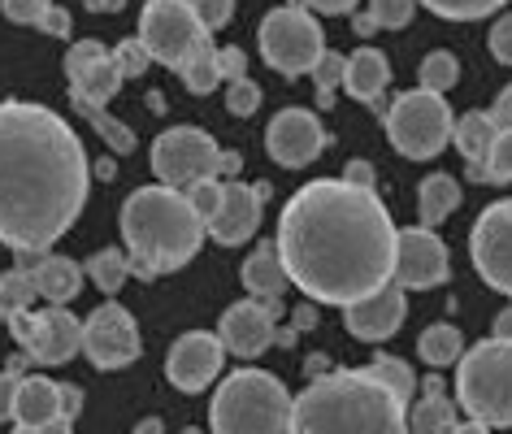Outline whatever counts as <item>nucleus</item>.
Returning a JSON list of instances; mask_svg holds the SVG:
<instances>
[{"label":"nucleus","instance_id":"obj_1","mask_svg":"<svg viewBox=\"0 0 512 434\" xmlns=\"http://www.w3.org/2000/svg\"><path fill=\"white\" fill-rule=\"evenodd\" d=\"M278 252L287 278L317 304H348L395 283V231L378 191L348 178H313L278 213Z\"/></svg>","mask_w":512,"mask_h":434},{"label":"nucleus","instance_id":"obj_22","mask_svg":"<svg viewBox=\"0 0 512 434\" xmlns=\"http://www.w3.org/2000/svg\"><path fill=\"white\" fill-rule=\"evenodd\" d=\"M387 83H391V61H387V53H378V48H356L348 57V66H343V92L369 109H387L382 105Z\"/></svg>","mask_w":512,"mask_h":434},{"label":"nucleus","instance_id":"obj_11","mask_svg":"<svg viewBox=\"0 0 512 434\" xmlns=\"http://www.w3.org/2000/svg\"><path fill=\"white\" fill-rule=\"evenodd\" d=\"M18 348L31 356L35 365H66L83 352V322L66 313V304H48V309H27L9 317Z\"/></svg>","mask_w":512,"mask_h":434},{"label":"nucleus","instance_id":"obj_18","mask_svg":"<svg viewBox=\"0 0 512 434\" xmlns=\"http://www.w3.org/2000/svg\"><path fill=\"white\" fill-rule=\"evenodd\" d=\"M274 317H278L274 300H239L222 313L217 335H222L226 352L243 356V361H256V356L270 352V343H274Z\"/></svg>","mask_w":512,"mask_h":434},{"label":"nucleus","instance_id":"obj_45","mask_svg":"<svg viewBox=\"0 0 512 434\" xmlns=\"http://www.w3.org/2000/svg\"><path fill=\"white\" fill-rule=\"evenodd\" d=\"M18 391H22V369H18V365H9L5 374H0V421H9V417H14Z\"/></svg>","mask_w":512,"mask_h":434},{"label":"nucleus","instance_id":"obj_40","mask_svg":"<svg viewBox=\"0 0 512 434\" xmlns=\"http://www.w3.org/2000/svg\"><path fill=\"white\" fill-rule=\"evenodd\" d=\"M256 105H261V87H256L248 74H243V79H235L226 87V109L235 113V118H252L256 113Z\"/></svg>","mask_w":512,"mask_h":434},{"label":"nucleus","instance_id":"obj_51","mask_svg":"<svg viewBox=\"0 0 512 434\" xmlns=\"http://www.w3.org/2000/svg\"><path fill=\"white\" fill-rule=\"evenodd\" d=\"M14 434H74V426L61 417V421H44V426H14Z\"/></svg>","mask_w":512,"mask_h":434},{"label":"nucleus","instance_id":"obj_56","mask_svg":"<svg viewBox=\"0 0 512 434\" xmlns=\"http://www.w3.org/2000/svg\"><path fill=\"white\" fill-rule=\"evenodd\" d=\"M135 434H165V426H161V417H144L135 426Z\"/></svg>","mask_w":512,"mask_h":434},{"label":"nucleus","instance_id":"obj_28","mask_svg":"<svg viewBox=\"0 0 512 434\" xmlns=\"http://www.w3.org/2000/svg\"><path fill=\"white\" fill-rule=\"evenodd\" d=\"M417 352H421V361H426V365L447 369V365H456L460 356H465V335H460L452 322H434V326L421 330Z\"/></svg>","mask_w":512,"mask_h":434},{"label":"nucleus","instance_id":"obj_52","mask_svg":"<svg viewBox=\"0 0 512 434\" xmlns=\"http://www.w3.org/2000/svg\"><path fill=\"white\" fill-rule=\"evenodd\" d=\"M243 170V157L239 152H222V161H217V178H226V183H235V174Z\"/></svg>","mask_w":512,"mask_h":434},{"label":"nucleus","instance_id":"obj_2","mask_svg":"<svg viewBox=\"0 0 512 434\" xmlns=\"http://www.w3.org/2000/svg\"><path fill=\"white\" fill-rule=\"evenodd\" d=\"M92 165L57 109L0 100V244L44 257L79 222Z\"/></svg>","mask_w":512,"mask_h":434},{"label":"nucleus","instance_id":"obj_9","mask_svg":"<svg viewBox=\"0 0 512 434\" xmlns=\"http://www.w3.org/2000/svg\"><path fill=\"white\" fill-rule=\"evenodd\" d=\"M139 40H144L152 61H161L165 70H178L209 40V31H204L191 0H148L139 14Z\"/></svg>","mask_w":512,"mask_h":434},{"label":"nucleus","instance_id":"obj_37","mask_svg":"<svg viewBox=\"0 0 512 434\" xmlns=\"http://www.w3.org/2000/svg\"><path fill=\"white\" fill-rule=\"evenodd\" d=\"M343 66H348V57L339 53H322V61L313 66V79H317V100L330 105V96H335V87L343 83Z\"/></svg>","mask_w":512,"mask_h":434},{"label":"nucleus","instance_id":"obj_27","mask_svg":"<svg viewBox=\"0 0 512 434\" xmlns=\"http://www.w3.org/2000/svg\"><path fill=\"white\" fill-rule=\"evenodd\" d=\"M460 209V183L452 174H426L417 191V213L421 226H439Z\"/></svg>","mask_w":512,"mask_h":434},{"label":"nucleus","instance_id":"obj_8","mask_svg":"<svg viewBox=\"0 0 512 434\" xmlns=\"http://www.w3.org/2000/svg\"><path fill=\"white\" fill-rule=\"evenodd\" d=\"M256 44H261V57L270 61V70L300 79V74H313V66L322 61L326 31L304 5H283L261 18Z\"/></svg>","mask_w":512,"mask_h":434},{"label":"nucleus","instance_id":"obj_53","mask_svg":"<svg viewBox=\"0 0 512 434\" xmlns=\"http://www.w3.org/2000/svg\"><path fill=\"white\" fill-rule=\"evenodd\" d=\"M491 335H495V339H512V304H508V309H504V313H499V317H495Z\"/></svg>","mask_w":512,"mask_h":434},{"label":"nucleus","instance_id":"obj_12","mask_svg":"<svg viewBox=\"0 0 512 434\" xmlns=\"http://www.w3.org/2000/svg\"><path fill=\"white\" fill-rule=\"evenodd\" d=\"M469 257L486 287L512 300V200H495L469 231Z\"/></svg>","mask_w":512,"mask_h":434},{"label":"nucleus","instance_id":"obj_4","mask_svg":"<svg viewBox=\"0 0 512 434\" xmlns=\"http://www.w3.org/2000/svg\"><path fill=\"white\" fill-rule=\"evenodd\" d=\"M118 226H122V244H126V257H131L135 278H161V274L183 270L200 252L204 235H209L200 213L191 209L187 191H174L165 183L131 191L122 204Z\"/></svg>","mask_w":512,"mask_h":434},{"label":"nucleus","instance_id":"obj_57","mask_svg":"<svg viewBox=\"0 0 512 434\" xmlns=\"http://www.w3.org/2000/svg\"><path fill=\"white\" fill-rule=\"evenodd\" d=\"M356 35H374V18H369V14H356Z\"/></svg>","mask_w":512,"mask_h":434},{"label":"nucleus","instance_id":"obj_15","mask_svg":"<svg viewBox=\"0 0 512 434\" xmlns=\"http://www.w3.org/2000/svg\"><path fill=\"white\" fill-rule=\"evenodd\" d=\"M452 278V257H447V244L430 226H413V231H400V244H395V283L404 291H430Z\"/></svg>","mask_w":512,"mask_h":434},{"label":"nucleus","instance_id":"obj_24","mask_svg":"<svg viewBox=\"0 0 512 434\" xmlns=\"http://www.w3.org/2000/svg\"><path fill=\"white\" fill-rule=\"evenodd\" d=\"M239 278H243V287L252 291L256 300H274L278 304V296L287 291V265H283V252H278V244H261L252 252L248 261H243V270H239Z\"/></svg>","mask_w":512,"mask_h":434},{"label":"nucleus","instance_id":"obj_6","mask_svg":"<svg viewBox=\"0 0 512 434\" xmlns=\"http://www.w3.org/2000/svg\"><path fill=\"white\" fill-rule=\"evenodd\" d=\"M456 400L486 426H512V339H482L456 361Z\"/></svg>","mask_w":512,"mask_h":434},{"label":"nucleus","instance_id":"obj_5","mask_svg":"<svg viewBox=\"0 0 512 434\" xmlns=\"http://www.w3.org/2000/svg\"><path fill=\"white\" fill-rule=\"evenodd\" d=\"M296 395L265 369H235L213 395V434H291Z\"/></svg>","mask_w":512,"mask_h":434},{"label":"nucleus","instance_id":"obj_29","mask_svg":"<svg viewBox=\"0 0 512 434\" xmlns=\"http://www.w3.org/2000/svg\"><path fill=\"white\" fill-rule=\"evenodd\" d=\"M178 79H183V87L191 96H209L217 83H222V70H217V48L204 40L196 53H191L183 66H178Z\"/></svg>","mask_w":512,"mask_h":434},{"label":"nucleus","instance_id":"obj_50","mask_svg":"<svg viewBox=\"0 0 512 434\" xmlns=\"http://www.w3.org/2000/svg\"><path fill=\"white\" fill-rule=\"evenodd\" d=\"M304 9H313V14H352L356 0H304Z\"/></svg>","mask_w":512,"mask_h":434},{"label":"nucleus","instance_id":"obj_23","mask_svg":"<svg viewBox=\"0 0 512 434\" xmlns=\"http://www.w3.org/2000/svg\"><path fill=\"white\" fill-rule=\"evenodd\" d=\"M495 139H499V131H495L491 113H478V109H473V113H465V118H456V126H452V144H456L460 157H465L473 183H482Z\"/></svg>","mask_w":512,"mask_h":434},{"label":"nucleus","instance_id":"obj_41","mask_svg":"<svg viewBox=\"0 0 512 434\" xmlns=\"http://www.w3.org/2000/svg\"><path fill=\"white\" fill-rule=\"evenodd\" d=\"M222 191H226L222 178H204V183L187 187V200H191V209L200 213V222H204V226H209V217L217 213V204H222Z\"/></svg>","mask_w":512,"mask_h":434},{"label":"nucleus","instance_id":"obj_35","mask_svg":"<svg viewBox=\"0 0 512 434\" xmlns=\"http://www.w3.org/2000/svg\"><path fill=\"white\" fill-rule=\"evenodd\" d=\"M417 5H426L430 14H439L447 22H478L486 14H495V9H504L508 0H417Z\"/></svg>","mask_w":512,"mask_h":434},{"label":"nucleus","instance_id":"obj_34","mask_svg":"<svg viewBox=\"0 0 512 434\" xmlns=\"http://www.w3.org/2000/svg\"><path fill=\"white\" fill-rule=\"evenodd\" d=\"M417 79H421V87L426 92H439V96H447L456 87V79H460V61L452 57V53H430L426 61H421V70H417Z\"/></svg>","mask_w":512,"mask_h":434},{"label":"nucleus","instance_id":"obj_32","mask_svg":"<svg viewBox=\"0 0 512 434\" xmlns=\"http://www.w3.org/2000/svg\"><path fill=\"white\" fill-rule=\"evenodd\" d=\"M40 296L35 291V274L31 270H9V274H0V317H18V313H27L31 309V300Z\"/></svg>","mask_w":512,"mask_h":434},{"label":"nucleus","instance_id":"obj_10","mask_svg":"<svg viewBox=\"0 0 512 434\" xmlns=\"http://www.w3.org/2000/svg\"><path fill=\"white\" fill-rule=\"evenodd\" d=\"M217 161H222V148L200 126H170L152 144V174H157V183L174 191H187L204 183V178H217Z\"/></svg>","mask_w":512,"mask_h":434},{"label":"nucleus","instance_id":"obj_42","mask_svg":"<svg viewBox=\"0 0 512 434\" xmlns=\"http://www.w3.org/2000/svg\"><path fill=\"white\" fill-rule=\"evenodd\" d=\"M9 22H22V27H40V18L53 9V0H0Z\"/></svg>","mask_w":512,"mask_h":434},{"label":"nucleus","instance_id":"obj_55","mask_svg":"<svg viewBox=\"0 0 512 434\" xmlns=\"http://www.w3.org/2000/svg\"><path fill=\"white\" fill-rule=\"evenodd\" d=\"M87 9H92V14H96V9H100V14H118L122 0H87Z\"/></svg>","mask_w":512,"mask_h":434},{"label":"nucleus","instance_id":"obj_36","mask_svg":"<svg viewBox=\"0 0 512 434\" xmlns=\"http://www.w3.org/2000/svg\"><path fill=\"white\" fill-rule=\"evenodd\" d=\"M369 18H374V27H391V31H400L413 22L417 14V0H369V9H365Z\"/></svg>","mask_w":512,"mask_h":434},{"label":"nucleus","instance_id":"obj_19","mask_svg":"<svg viewBox=\"0 0 512 434\" xmlns=\"http://www.w3.org/2000/svg\"><path fill=\"white\" fill-rule=\"evenodd\" d=\"M404 313H408L404 287L387 283V287H378L374 296L348 304V309H343V326H348V335L361 339V343H382L404 326Z\"/></svg>","mask_w":512,"mask_h":434},{"label":"nucleus","instance_id":"obj_14","mask_svg":"<svg viewBox=\"0 0 512 434\" xmlns=\"http://www.w3.org/2000/svg\"><path fill=\"white\" fill-rule=\"evenodd\" d=\"M222 365H226L222 335H209V330H187V335L174 339L170 356H165V378H170L183 395H200V391H209L217 382Z\"/></svg>","mask_w":512,"mask_h":434},{"label":"nucleus","instance_id":"obj_43","mask_svg":"<svg viewBox=\"0 0 512 434\" xmlns=\"http://www.w3.org/2000/svg\"><path fill=\"white\" fill-rule=\"evenodd\" d=\"M196 14L204 22V31H222L230 18H235V0H191Z\"/></svg>","mask_w":512,"mask_h":434},{"label":"nucleus","instance_id":"obj_13","mask_svg":"<svg viewBox=\"0 0 512 434\" xmlns=\"http://www.w3.org/2000/svg\"><path fill=\"white\" fill-rule=\"evenodd\" d=\"M144 343H139V326L135 317L122 309V304H100V309L83 322V356L96 369H126L131 361H139Z\"/></svg>","mask_w":512,"mask_h":434},{"label":"nucleus","instance_id":"obj_46","mask_svg":"<svg viewBox=\"0 0 512 434\" xmlns=\"http://www.w3.org/2000/svg\"><path fill=\"white\" fill-rule=\"evenodd\" d=\"M217 70H222V83H235V79H243V70H248V57H243L239 48H217Z\"/></svg>","mask_w":512,"mask_h":434},{"label":"nucleus","instance_id":"obj_58","mask_svg":"<svg viewBox=\"0 0 512 434\" xmlns=\"http://www.w3.org/2000/svg\"><path fill=\"white\" fill-rule=\"evenodd\" d=\"M183 434H200V430H196V426H191V430H183Z\"/></svg>","mask_w":512,"mask_h":434},{"label":"nucleus","instance_id":"obj_38","mask_svg":"<svg viewBox=\"0 0 512 434\" xmlns=\"http://www.w3.org/2000/svg\"><path fill=\"white\" fill-rule=\"evenodd\" d=\"M113 61H118V70H122V79H139L148 66H152V53L144 48V40H122L118 48H113Z\"/></svg>","mask_w":512,"mask_h":434},{"label":"nucleus","instance_id":"obj_47","mask_svg":"<svg viewBox=\"0 0 512 434\" xmlns=\"http://www.w3.org/2000/svg\"><path fill=\"white\" fill-rule=\"evenodd\" d=\"M491 113V122H495V131H512V83L504 87V92L495 96V105L486 109Z\"/></svg>","mask_w":512,"mask_h":434},{"label":"nucleus","instance_id":"obj_33","mask_svg":"<svg viewBox=\"0 0 512 434\" xmlns=\"http://www.w3.org/2000/svg\"><path fill=\"white\" fill-rule=\"evenodd\" d=\"M365 369H369V374H374V378H378L387 391L400 395L404 404L413 400L417 387H421V378H417V374H413V369H408L404 361H395V356H374V361H369Z\"/></svg>","mask_w":512,"mask_h":434},{"label":"nucleus","instance_id":"obj_30","mask_svg":"<svg viewBox=\"0 0 512 434\" xmlns=\"http://www.w3.org/2000/svg\"><path fill=\"white\" fill-rule=\"evenodd\" d=\"M70 105L83 113L87 122L96 126V135L105 139V144L113 148V152H135V131L126 122H118V118H109L105 113V105H96V100H79V96H70Z\"/></svg>","mask_w":512,"mask_h":434},{"label":"nucleus","instance_id":"obj_17","mask_svg":"<svg viewBox=\"0 0 512 434\" xmlns=\"http://www.w3.org/2000/svg\"><path fill=\"white\" fill-rule=\"evenodd\" d=\"M66 79H70V96L105 105V100L118 96L122 70L100 40H83V44H70V53H66Z\"/></svg>","mask_w":512,"mask_h":434},{"label":"nucleus","instance_id":"obj_16","mask_svg":"<svg viewBox=\"0 0 512 434\" xmlns=\"http://www.w3.org/2000/svg\"><path fill=\"white\" fill-rule=\"evenodd\" d=\"M322 148H326V126L313 109L291 105L283 113H274L270 131H265V152H270L278 165H287V170L313 165L317 157H322Z\"/></svg>","mask_w":512,"mask_h":434},{"label":"nucleus","instance_id":"obj_44","mask_svg":"<svg viewBox=\"0 0 512 434\" xmlns=\"http://www.w3.org/2000/svg\"><path fill=\"white\" fill-rule=\"evenodd\" d=\"M486 40H491V57L499 61V66H512V14L499 18Z\"/></svg>","mask_w":512,"mask_h":434},{"label":"nucleus","instance_id":"obj_49","mask_svg":"<svg viewBox=\"0 0 512 434\" xmlns=\"http://www.w3.org/2000/svg\"><path fill=\"white\" fill-rule=\"evenodd\" d=\"M343 178H348L352 187L374 191V165H369V161H352V165H348V174H343Z\"/></svg>","mask_w":512,"mask_h":434},{"label":"nucleus","instance_id":"obj_48","mask_svg":"<svg viewBox=\"0 0 512 434\" xmlns=\"http://www.w3.org/2000/svg\"><path fill=\"white\" fill-rule=\"evenodd\" d=\"M40 31L57 35V40H66V35H70V14H66L61 5H53V9H48V14L40 18Z\"/></svg>","mask_w":512,"mask_h":434},{"label":"nucleus","instance_id":"obj_25","mask_svg":"<svg viewBox=\"0 0 512 434\" xmlns=\"http://www.w3.org/2000/svg\"><path fill=\"white\" fill-rule=\"evenodd\" d=\"M31 274H35V291H40L48 304H70L83 291V265L70 257L44 252V257L31 265Z\"/></svg>","mask_w":512,"mask_h":434},{"label":"nucleus","instance_id":"obj_21","mask_svg":"<svg viewBox=\"0 0 512 434\" xmlns=\"http://www.w3.org/2000/svg\"><path fill=\"white\" fill-rule=\"evenodd\" d=\"M83 408V391L79 387H66V382H53V378H22V391H18V404H14V421L18 426H44V421H74Z\"/></svg>","mask_w":512,"mask_h":434},{"label":"nucleus","instance_id":"obj_39","mask_svg":"<svg viewBox=\"0 0 512 434\" xmlns=\"http://www.w3.org/2000/svg\"><path fill=\"white\" fill-rule=\"evenodd\" d=\"M482 183H512V131H499L491 161H486Z\"/></svg>","mask_w":512,"mask_h":434},{"label":"nucleus","instance_id":"obj_20","mask_svg":"<svg viewBox=\"0 0 512 434\" xmlns=\"http://www.w3.org/2000/svg\"><path fill=\"white\" fill-rule=\"evenodd\" d=\"M265 183H256V187H248V183H226V191H222V204H217V213L209 217V231L217 244H226V248H235V244H248V239L256 235V226H261V200H265Z\"/></svg>","mask_w":512,"mask_h":434},{"label":"nucleus","instance_id":"obj_26","mask_svg":"<svg viewBox=\"0 0 512 434\" xmlns=\"http://www.w3.org/2000/svg\"><path fill=\"white\" fill-rule=\"evenodd\" d=\"M421 387H426V395H421L417 408L408 413V434H456L460 417H456V404L443 395V382L426 378Z\"/></svg>","mask_w":512,"mask_h":434},{"label":"nucleus","instance_id":"obj_54","mask_svg":"<svg viewBox=\"0 0 512 434\" xmlns=\"http://www.w3.org/2000/svg\"><path fill=\"white\" fill-rule=\"evenodd\" d=\"M456 434H491V426L478 421V417H469V421H460V426H456Z\"/></svg>","mask_w":512,"mask_h":434},{"label":"nucleus","instance_id":"obj_31","mask_svg":"<svg viewBox=\"0 0 512 434\" xmlns=\"http://www.w3.org/2000/svg\"><path fill=\"white\" fill-rule=\"evenodd\" d=\"M83 274L92 278V283L100 287V291H118L126 278H131V257H126L122 248H105V252H92L87 257V265H83Z\"/></svg>","mask_w":512,"mask_h":434},{"label":"nucleus","instance_id":"obj_7","mask_svg":"<svg viewBox=\"0 0 512 434\" xmlns=\"http://www.w3.org/2000/svg\"><path fill=\"white\" fill-rule=\"evenodd\" d=\"M452 105L439 92H404L387 105V139L395 144V152L408 161H430L452 144Z\"/></svg>","mask_w":512,"mask_h":434},{"label":"nucleus","instance_id":"obj_3","mask_svg":"<svg viewBox=\"0 0 512 434\" xmlns=\"http://www.w3.org/2000/svg\"><path fill=\"white\" fill-rule=\"evenodd\" d=\"M291 434H408V404L369 369H335L296 395Z\"/></svg>","mask_w":512,"mask_h":434}]
</instances>
